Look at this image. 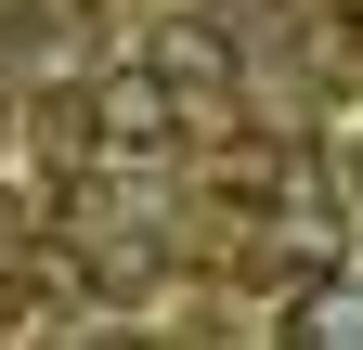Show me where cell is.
Masks as SVG:
<instances>
[{
    "mask_svg": "<svg viewBox=\"0 0 363 350\" xmlns=\"http://www.w3.org/2000/svg\"><path fill=\"white\" fill-rule=\"evenodd\" d=\"M91 143H104V156H169L182 143V78L156 52L117 65V78H91Z\"/></svg>",
    "mask_w": 363,
    "mask_h": 350,
    "instance_id": "obj_1",
    "label": "cell"
},
{
    "mask_svg": "<svg viewBox=\"0 0 363 350\" xmlns=\"http://www.w3.org/2000/svg\"><path fill=\"white\" fill-rule=\"evenodd\" d=\"M156 65L182 78V104H220V91H234V39L208 26V0H182V13L156 26Z\"/></svg>",
    "mask_w": 363,
    "mask_h": 350,
    "instance_id": "obj_2",
    "label": "cell"
},
{
    "mask_svg": "<svg viewBox=\"0 0 363 350\" xmlns=\"http://www.w3.org/2000/svg\"><path fill=\"white\" fill-rule=\"evenodd\" d=\"M272 337H298V350H363V286H350V273H311Z\"/></svg>",
    "mask_w": 363,
    "mask_h": 350,
    "instance_id": "obj_3",
    "label": "cell"
},
{
    "mask_svg": "<svg viewBox=\"0 0 363 350\" xmlns=\"http://www.w3.org/2000/svg\"><path fill=\"white\" fill-rule=\"evenodd\" d=\"M208 13H220V0H208Z\"/></svg>",
    "mask_w": 363,
    "mask_h": 350,
    "instance_id": "obj_4",
    "label": "cell"
}]
</instances>
